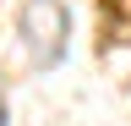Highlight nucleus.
<instances>
[{
	"mask_svg": "<svg viewBox=\"0 0 131 126\" xmlns=\"http://www.w3.org/2000/svg\"><path fill=\"white\" fill-rule=\"evenodd\" d=\"M16 38H22V60L33 71H55L66 60V44H71V11L60 0H22Z\"/></svg>",
	"mask_w": 131,
	"mask_h": 126,
	"instance_id": "obj_1",
	"label": "nucleus"
}]
</instances>
